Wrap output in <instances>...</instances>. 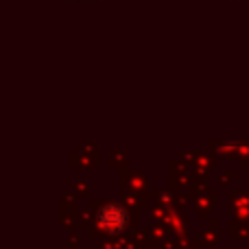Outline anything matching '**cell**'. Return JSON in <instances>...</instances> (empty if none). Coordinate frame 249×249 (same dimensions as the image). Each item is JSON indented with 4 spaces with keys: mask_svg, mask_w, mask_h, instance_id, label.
Segmentation results:
<instances>
[{
    "mask_svg": "<svg viewBox=\"0 0 249 249\" xmlns=\"http://www.w3.org/2000/svg\"><path fill=\"white\" fill-rule=\"evenodd\" d=\"M127 223V212L118 206H107L101 212V228L109 230V232H118Z\"/></svg>",
    "mask_w": 249,
    "mask_h": 249,
    "instance_id": "6da1fadb",
    "label": "cell"
}]
</instances>
